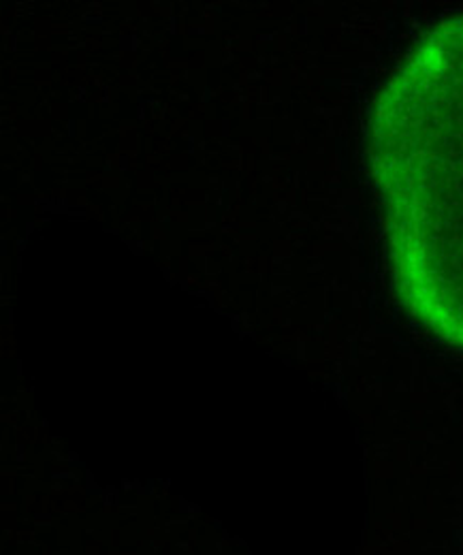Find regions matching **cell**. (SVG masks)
Returning a JSON list of instances; mask_svg holds the SVG:
<instances>
[{
	"instance_id": "6da1fadb",
	"label": "cell",
	"mask_w": 463,
	"mask_h": 555,
	"mask_svg": "<svg viewBox=\"0 0 463 555\" xmlns=\"http://www.w3.org/2000/svg\"><path fill=\"white\" fill-rule=\"evenodd\" d=\"M363 160L372 189L463 186V11L427 26L381 83Z\"/></svg>"
},
{
	"instance_id": "7a4b0ae2",
	"label": "cell",
	"mask_w": 463,
	"mask_h": 555,
	"mask_svg": "<svg viewBox=\"0 0 463 555\" xmlns=\"http://www.w3.org/2000/svg\"><path fill=\"white\" fill-rule=\"evenodd\" d=\"M374 195L399 308L463 352V186L397 184Z\"/></svg>"
}]
</instances>
